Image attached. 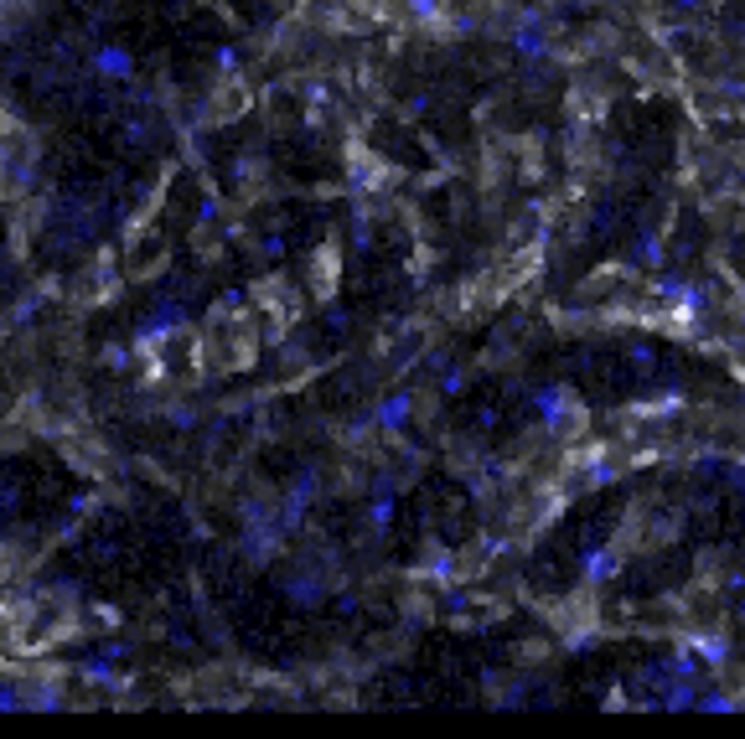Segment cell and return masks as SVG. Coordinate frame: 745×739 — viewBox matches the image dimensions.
Instances as JSON below:
<instances>
[{"label":"cell","instance_id":"1","mask_svg":"<svg viewBox=\"0 0 745 739\" xmlns=\"http://www.w3.org/2000/svg\"><path fill=\"white\" fill-rule=\"evenodd\" d=\"M0 615H6V626H11V646L16 652H47L52 641H63L73 631V610L63 600H52V595H26V600H11V605H0Z\"/></svg>","mask_w":745,"mask_h":739},{"label":"cell","instance_id":"2","mask_svg":"<svg viewBox=\"0 0 745 739\" xmlns=\"http://www.w3.org/2000/svg\"><path fill=\"white\" fill-rule=\"evenodd\" d=\"M254 326L244 311H218L213 321H207V336H202V352L213 357V367H223V373H233V367H249L254 362Z\"/></svg>","mask_w":745,"mask_h":739},{"label":"cell","instance_id":"3","mask_svg":"<svg viewBox=\"0 0 745 739\" xmlns=\"http://www.w3.org/2000/svg\"><path fill=\"white\" fill-rule=\"evenodd\" d=\"M161 254H166L161 238H135V243H130V269H135V274H151Z\"/></svg>","mask_w":745,"mask_h":739}]
</instances>
